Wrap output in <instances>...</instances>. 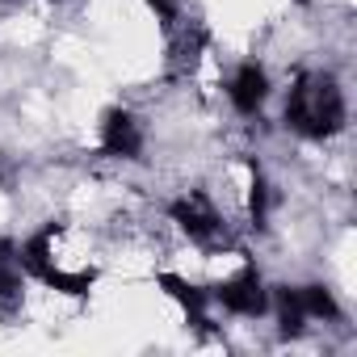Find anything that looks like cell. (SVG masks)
Listing matches in <instances>:
<instances>
[{
    "instance_id": "obj_3",
    "label": "cell",
    "mask_w": 357,
    "mask_h": 357,
    "mask_svg": "<svg viewBox=\"0 0 357 357\" xmlns=\"http://www.w3.org/2000/svg\"><path fill=\"white\" fill-rule=\"evenodd\" d=\"M215 298L223 303V311H231V315H248V319L265 315V307H269V294H265L257 269H244V273H236L231 282H223V286L215 290Z\"/></svg>"
},
{
    "instance_id": "obj_5",
    "label": "cell",
    "mask_w": 357,
    "mask_h": 357,
    "mask_svg": "<svg viewBox=\"0 0 357 357\" xmlns=\"http://www.w3.org/2000/svg\"><path fill=\"white\" fill-rule=\"evenodd\" d=\"M227 97H231V105H236L240 114H257V109L265 105V97H269V76H265V68H261V63H244V68L231 76Z\"/></svg>"
},
{
    "instance_id": "obj_2",
    "label": "cell",
    "mask_w": 357,
    "mask_h": 357,
    "mask_svg": "<svg viewBox=\"0 0 357 357\" xmlns=\"http://www.w3.org/2000/svg\"><path fill=\"white\" fill-rule=\"evenodd\" d=\"M172 223L181 227L190 240H198V244H219V240H223V219H219V211H215L202 194L176 198V202H172Z\"/></svg>"
},
{
    "instance_id": "obj_4",
    "label": "cell",
    "mask_w": 357,
    "mask_h": 357,
    "mask_svg": "<svg viewBox=\"0 0 357 357\" xmlns=\"http://www.w3.org/2000/svg\"><path fill=\"white\" fill-rule=\"evenodd\" d=\"M101 147H105V155H126V160L139 155V147H143L139 122L126 109H109L101 122Z\"/></svg>"
},
{
    "instance_id": "obj_10",
    "label": "cell",
    "mask_w": 357,
    "mask_h": 357,
    "mask_svg": "<svg viewBox=\"0 0 357 357\" xmlns=\"http://www.w3.org/2000/svg\"><path fill=\"white\" fill-rule=\"evenodd\" d=\"M147 9H151L164 26H172V22H176V5H172V0H147Z\"/></svg>"
},
{
    "instance_id": "obj_7",
    "label": "cell",
    "mask_w": 357,
    "mask_h": 357,
    "mask_svg": "<svg viewBox=\"0 0 357 357\" xmlns=\"http://www.w3.org/2000/svg\"><path fill=\"white\" fill-rule=\"evenodd\" d=\"M273 303H278V319H282V336H303V324H307V311H303V303H298V290H290V286H282V290L273 294Z\"/></svg>"
},
{
    "instance_id": "obj_9",
    "label": "cell",
    "mask_w": 357,
    "mask_h": 357,
    "mask_svg": "<svg viewBox=\"0 0 357 357\" xmlns=\"http://www.w3.org/2000/svg\"><path fill=\"white\" fill-rule=\"evenodd\" d=\"M265 211H269V185H265L261 168H252V185H248V215H252V223H257V227L265 223Z\"/></svg>"
},
{
    "instance_id": "obj_1",
    "label": "cell",
    "mask_w": 357,
    "mask_h": 357,
    "mask_svg": "<svg viewBox=\"0 0 357 357\" xmlns=\"http://www.w3.org/2000/svg\"><path fill=\"white\" fill-rule=\"evenodd\" d=\"M286 122L307 139H328L344 126V93L332 76H298L286 101Z\"/></svg>"
},
{
    "instance_id": "obj_6",
    "label": "cell",
    "mask_w": 357,
    "mask_h": 357,
    "mask_svg": "<svg viewBox=\"0 0 357 357\" xmlns=\"http://www.w3.org/2000/svg\"><path fill=\"white\" fill-rule=\"evenodd\" d=\"M155 286H160L164 294H172L176 303L185 307L190 324H206V315H202V311H206V298H211V294H206L202 286H194V282H185V278H176V273H160V278H155Z\"/></svg>"
},
{
    "instance_id": "obj_8",
    "label": "cell",
    "mask_w": 357,
    "mask_h": 357,
    "mask_svg": "<svg viewBox=\"0 0 357 357\" xmlns=\"http://www.w3.org/2000/svg\"><path fill=\"white\" fill-rule=\"evenodd\" d=\"M298 303H303L307 319H340V307H336V298H332L328 286H303Z\"/></svg>"
}]
</instances>
